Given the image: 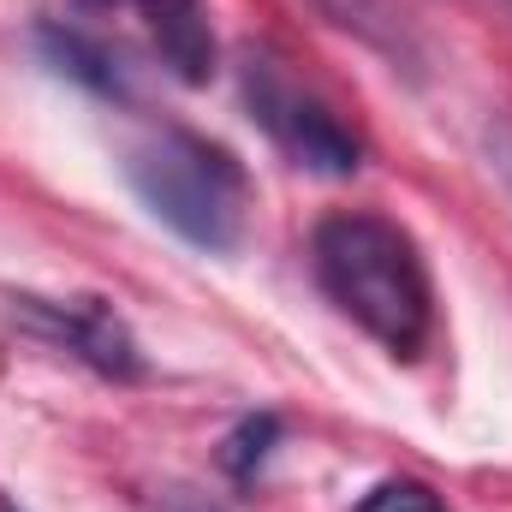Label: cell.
<instances>
[{
  "label": "cell",
  "instance_id": "10",
  "mask_svg": "<svg viewBox=\"0 0 512 512\" xmlns=\"http://www.w3.org/2000/svg\"><path fill=\"white\" fill-rule=\"evenodd\" d=\"M483 155H489L495 179L512 191V114H495V120L483 126Z\"/></svg>",
  "mask_w": 512,
  "mask_h": 512
},
{
  "label": "cell",
  "instance_id": "6",
  "mask_svg": "<svg viewBox=\"0 0 512 512\" xmlns=\"http://www.w3.org/2000/svg\"><path fill=\"white\" fill-rule=\"evenodd\" d=\"M316 12L322 18H334L340 30H352L358 42H370L376 54H387L393 66H405V72H417V30H411V18L399 12V0H316Z\"/></svg>",
  "mask_w": 512,
  "mask_h": 512
},
{
  "label": "cell",
  "instance_id": "12",
  "mask_svg": "<svg viewBox=\"0 0 512 512\" xmlns=\"http://www.w3.org/2000/svg\"><path fill=\"white\" fill-rule=\"evenodd\" d=\"M0 512H12V507H0Z\"/></svg>",
  "mask_w": 512,
  "mask_h": 512
},
{
  "label": "cell",
  "instance_id": "11",
  "mask_svg": "<svg viewBox=\"0 0 512 512\" xmlns=\"http://www.w3.org/2000/svg\"><path fill=\"white\" fill-rule=\"evenodd\" d=\"M155 512H227V507H215L209 495H197V489L173 483V489H161V495H155Z\"/></svg>",
  "mask_w": 512,
  "mask_h": 512
},
{
  "label": "cell",
  "instance_id": "8",
  "mask_svg": "<svg viewBox=\"0 0 512 512\" xmlns=\"http://www.w3.org/2000/svg\"><path fill=\"white\" fill-rule=\"evenodd\" d=\"M358 512H447V507H441V495H435L429 483H417V477H387V483H376V489L358 501Z\"/></svg>",
  "mask_w": 512,
  "mask_h": 512
},
{
  "label": "cell",
  "instance_id": "3",
  "mask_svg": "<svg viewBox=\"0 0 512 512\" xmlns=\"http://www.w3.org/2000/svg\"><path fill=\"white\" fill-rule=\"evenodd\" d=\"M239 96H245L256 126L274 137V149H286L304 173L346 179V173L364 167L358 131L346 126L316 90H304L274 54H262V48H245L239 54Z\"/></svg>",
  "mask_w": 512,
  "mask_h": 512
},
{
  "label": "cell",
  "instance_id": "7",
  "mask_svg": "<svg viewBox=\"0 0 512 512\" xmlns=\"http://www.w3.org/2000/svg\"><path fill=\"white\" fill-rule=\"evenodd\" d=\"M42 48H48V60H54L66 78L90 84L96 96H120V66H114V60H108V48H102V42H90L84 30L42 24Z\"/></svg>",
  "mask_w": 512,
  "mask_h": 512
},
{
  "label": "cell",
  "instance_id": "5",
  "mask_svg": "<svg viewBox=\"0 0 512 512\" xmlns=\"http://www.w3.org/2000/svg\"><path fill=\"white\" fill-rule=\"evenodd\" d=\"M161 66L179 78V84H209L215 72V24H209V6L203 0H131Z\"/></svg>",
  "mask_w": 512,
  "mask_h": 512
},
{
  "label": "cell",
  "instance_id": "9",
  "mask_svg": "<svg viewBox=\"0 0 512 512\" xmlns=\"http://www.w3.org/2000/svg\"><path fill=\"white\" fill-rule=\"evenodd\" d=\"M280 435V423L274 417H251L233 441H227V453H221V465L233 471V477H251V465H262L268 459V441Z\"/></svg>",
  "mask_w": 512,
  "mask_h": 512
},
{
  "label": "cell",
  "instance_id": "1",
  "mask_svg": "<svg viewBox=\"0 0 512 512\" xmlns=\"http://www.w3.org/2000/svg\"><path fill=\"white\" fill-rule=\"evenodd\" d=\"M310 268L328 304L346 322H358L382 352L393 358L423 352L435 328V286H429V262L417 251V239L399 221L370 215V209L328 215L310 233Z\"/></svg>",
  "mask_w": 512,
  "mask_h": 512
},
{
  "label": "cell",
  "instance_id": "2",
  "mask_svg": "<svg viewBox=\"0 0 512 512\" xmlns=\"http://www.w3.org/2000/svg\"><path fill=\"white\" fill-rule=\"evenodd\" d=\"M126 185L143 209L197 251H239L251 221V179L233 149L197 131H149L126 149Z\"/></svg>",
  "mask_w": 512,
  "mask_h": 512
},
{
  "label": "cell",
  "instance_id": "4",
  "mask_svg": "<svg viewBox=\"0 0 512 512\" xmlns=\"http://www.w3.org/2000/svg\"><path fill=\"white\" fill-rule=\"evenodd\" d=\"M12 316L36 340H48V346L72 352L78 364H90L96 376H114V382L143 376V352H137L131 328L102 298H36V292H18L12 298Z\"/></svg>",
  "mask_w": 512,
  "mask_h": 512
}]
</instances>
